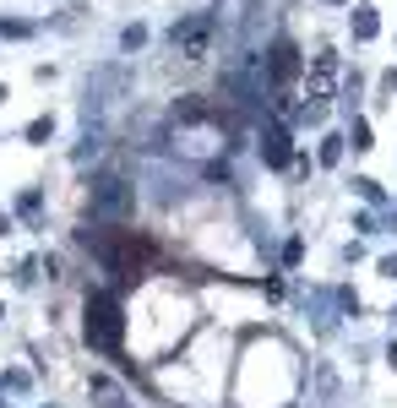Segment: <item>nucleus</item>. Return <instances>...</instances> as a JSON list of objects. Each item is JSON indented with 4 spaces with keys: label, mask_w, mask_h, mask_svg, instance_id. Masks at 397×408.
Wrapping results in <instances>:
<instances>
[{
    "label": "nucleus",
    "mask_w": 397,
    "mask_h": 408,
    "mask_svg": "<svg viewBox=\"0 0 397 408\" xmlns=\"http://www.w3.org/2000/svg\"><path fill=\"white\" fill-rule=\"evenodd\" d=\"M337 55L332 49H321L315 55V65H311V77H305V103H315V109H327V98H332V87H337Z\"/></svg>",
    "instance_id": "obj_4"
},
{
    "label": "nucleus",
    "mask_w": 397,
    "mask_h": 408,
    "mask_svg": "<svg viewBox=\"0 0 397 408\" xmlns=\"http://www.w3.org/2000/svg\"><path fill=\"white\" fill-rule=\"evenodd\" d=\"M261 158H267V169H289V163H294V136H289V125H278V120L261 125Z\"/></svg>",
    "instance_id": "obj_6"
},
{
    "label": "nucleus",
    "mask_w": 397,
    "mask_h": 408,
    "mask_svg": "<svg viewBox=\"0 0 397 408\" xmlns=\"http://www.w3.org/2000/svg\"><path fill=\"white\" fill-rule=\"evenodd\" d=\"M98 147H104V136H98V131H87V136H82V147H77V163H82V158H93Z\"/></svg>",
    "instance_id": "obj_12"
},
{
    "label": "nucleus",
    "mask_w": 397,
    "mask_h": 408,
    "mask_svg": "<svg viewBox=\"0 0 397 408\" xmlns=\"http://www.w3.org/2000/svg\"><path fill=\"white\" fill-rule=\"evenodd\" d=\"M120 44H126V49H142V44H147V27H142V22H131L126 33H120Z\"/></svg>",
    "instance_id": "obj_10"
},
{
    "label": "nucleus",
    "mask_w": 397,
    "mask_h": 408,
    "mask_svg": "<svg viewBox=\"0 0 397 408\" xmlns=\"http://www.w3.org/2000/svg\"><path fill=\"white\" fill-rule=\"evenodd\" d=\"M87 343L98 354H120V343H126V316H120V300L109 288L87 294Z\"/></svg>",
    "instance_id": "obj_1"
},
{
    "label": "nucleus",
    "mask_w": 397,
    "mask_h": 408,
    "mask_svg": "<svg viewBox=\"0 0 397 408\" xmlns=\"http://www.w3.org/2000/svg\"><path fill=\"white\" fill-rule=\"evenodd\" d=\"M327 6H349V0H327Z\"/></svg>",
    "instance_id": "obj_19"
},
{
    "label": "nucleus",
    "mask_w": 397,
    "mask_h": 408,
    "mask_svg": "<svg viewBox=\"0 0 397 408\" xmlns=\"http://www.w3.org/2000/svg\"><path fill=\"white\" fill-rule=\"evenodd\" d=\"M354 191H359V196H365V202H381V185H376V180H365V174H359V180H354Z\"/></svg>",
    "instance_id": "obj_13"
},
{
    "label": "nucleus",
    "mask_w": 397,
    "mask_h": 408,
    "mask_svg": "<svg viewBox=\"0 0 397 408\" xmlns=\"http://www.w3.org/2000/svg\"><path fill=\"white\" fill-rule=\"evenodd\" d=\"M212 39H218L212 11H190V17H180L174 27H169V44H174V55H180V60H207V55H212Z\"/></svg>",
    "instance_id": "obj_3"
},
{
    "label": "nucleus",
    "mask_w": 397,
    "mask_h": 408,
    "mask_svg": "<svg viewBox=\"0 0 397 408\" xmlns=\"http://www.w3.org/2000/svg\"><path fill=\"white\" fill-rule=\"evenodd\" d=\"M386 365H392V370H397V343H392V348H386Z\"/></svg>",
    "instance_id": "obj_18"
},
{
    "label": "nucleus",
    "mask_w": 397,
    "mask_h": 408,
    "mask_svg": "<svg viewBox=\"0 0 397 408\" xmlns=\"http://www.w3.org/2000/svg\"><path fill=\"white\" fill-rule=\"evenodd\" d=\"M267 77H272V93L289 87V82L299 77V49H294V39H278L267 49Z\"/></svg>",
    "instance_id": "obj_5"
},
{
    "label": "nucleus",
    "mask_w": 397,
    "mask_h": 408,
    "mask_svg": "<svg viewBox=\"0 0 397 408\" xmlns=\"http://www.w3.org/2000/svg\"><path fill=\"white\" fill-rule=\"evenodd\" d=\"M349 142H354V153H370V147H376V142H370V120H354V125H349Z\"/></svg>",
    "instance_id": "obj_8"
},
{
    "label": "nucleus",
    "mask_w": 397,
    "mask_h": 408,
    "mask_svg": "<svg viewBox=\"0 0 397 408\" xmlns=\"http://www.w3.org/2000/svg\"><path fill=\"white\" fill-rule=\"evenodd\" d=\"M337 158H343V136H321V163L332 169Z\"/></svg>",
    "instance_id": "obj_9"
},
{
    "label": "nucleus",
    "mask_w": 397,
    "mask_h": 408,
    "mask_svg": "<svg viewBox=\"0 0 397 408\" xmlns=\"http://www.w3.org/2000/svg\"><path fill=\"white\" fill-rule=\"evenodd\" d=\"M49 131H55V120L44 115V120H33V125H27V142H49Z\"/></svg>",
    "instance_id": "obj_11"
},
{
    "label": "nucleus",
    "mask_w": 397,
    "mask_h": 408,
    "mask_svg": "<svg viewBox=\"0 0 397 408\" xmlns=\"http://www.w3.org/2000/svg\"><path fill=\"white\" fill-rule=\"evenodd\" d=\"M381 278H392V283H397V256H386V262H381Z\"/></svg>",
    "instance_id": "obj_16"
},
{
    "label": "nucleus",
    "mask_w": 397,
    "mask_h": 408,
    "mask_svg": "<svg viewBox=\"0 0 397 408\" xmlns=\"http://www.w3.org/2000/svg\"><path fill=\"white\" fill-rule=\"evenodd\" d=\"M87 207H93V218H104V224H126L131 212H136V185L126 174H98V180L87 185Z\"/></svg>",
    "instance_id": "obj_2"
},
{
    "label": "nucleus",
    "mask_w": 397,
    "mask_h": 408,
    "mask_svg": "<svg viewBox=\"0 0 397 408\" xmlns=\"http://www.w3.org/2000/svg\"><path fill=\"white\" fill-rule=\"evenodd\" d=\"M283 262H289V267L305 262V240H289V245H283Z\"/></svg>",
    "instance_id": "obj_14"
},
{
    "label": "nucleus",
    "mask_w": 397,
    "mask_h": 408,
    "mask_svg": "<svg viewBox=\"0 0 397 408\" xmlns=\"http://www.w3.org/2000/svg\"><path fill=\"white\" fill-rule=\"evenodd\" d=\"M381 22H376V6H354V39H376Z\"/></svg>",
    "instance_id": "obj_7"
},
{
    "label": "nucleus",
    "mask_w": 397,
    "mask_h": 408,
    "mask_svg": "<svg viewBox=\"0 0 397 408\" xmlns=\"http://www.w3.org/2000/svg\"><path fill=\"white\" fill-rule=\"evenodd\" d=\"M386 93H397V71H386Z\"/></svg>",
    "instance_id": "obj_17"
},
{
    "label": "nucleus",
    "mask_w": 397,
    "mask_h": 408,
    "mask_svg": "<svg viewBox=\"0 0 397 408\" xmlns=\"http://www.w3.org/2000/svg\"><path fill=\"white\" fill-rule=\"evenodd\" d=\"M0 33H6V39H27L33 27H27V22H6V17H0Z\"/></svg>",
    "instance_id": "obj_15"
}]
</instances>
